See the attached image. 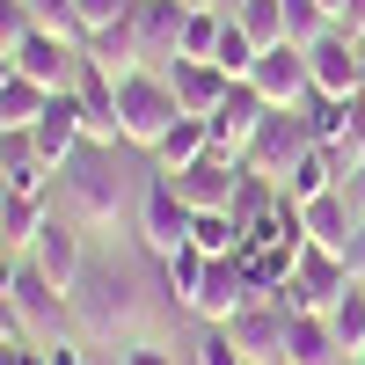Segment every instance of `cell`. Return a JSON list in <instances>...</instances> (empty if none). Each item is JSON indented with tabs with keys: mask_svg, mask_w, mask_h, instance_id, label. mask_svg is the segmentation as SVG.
I'll use <instances>...</instances> for the list:
<instances>
[{
	"mask_svg": "<svg viewBox=\"0 0 365 365\" xmlns=\"http://www.w3.org/2000/svg\"><path fill=\"white\" fill-rule=\"evenodd\" d=\"M81 241H88V234L66 220V212H51V220H44V234L29 241V263H37L58 292H73V285H81V270H88V249H81Z\"/></svg>",
	"mask_w": 365,
	"mask_h": 365,
	"instance_id": "cell-11",
	"label": "cell"
},
{
	"mask_svg": "<svg viewBox=\"0 0 365 365\" xmlns=\"http://www.w3.org/2000/svg\"><path fill=\"white\" fill-rule=\"evenodd\" d=\"M139 51H146V66H175L182 58V22H190V0H139Z\"/></svg>",
	"mask_w": 365,
	"mask_h": 365,
	"instance_id": "cell-14",
	"label": "cell"
},
{
	"mask_svg": "<svg viewBox=\"0 0 365 365\" xmlns=\"http://www.w3.org/2000/svg\"><path fill=\"white\" fill-rule=\"evenodd\" d=\"M285 365H344V344H336V329H329L322 307L285 322Z\"/></svg>",
	"mask_w": 365,
	"mask_h": 365,
	"instance_id": "cell-18",
	"label": "cell"
},
{
	"mask_svg": "<svg viewBox=\"0 0 365 365\" xmlns=\"http://www.w3.org/2000/svg\"><path fill=\"white\" fill-rule=\"evenodd\" d=\"M0 365H44V344H29V336H0Z\"/></svg>",
	"mask_w": 365,
	"mask_h": 365,
	"instance_id": "cell-35",
	"label": "cell"
},
{
	"mask_svg": "<svg viewBox=\"0 0 365 365\" xmlns=\"http://www.w3.org/2000/svg\"><path fill=\"white\" fill-rule=\"evenodd\" d=\"M190 241H197L205 256H241V220H234V212H197Z\"/></svg>",
	"mask_w": 365,
	"mask_h": 365,
	"instance_id": "cell-28",
	"label": "cell"
},
{
	"mask_svg": "<svg viewBox=\"0 0 365 365\" xmlns=\"http://www.w3.org/2000/svg\"><path fill=\"white\" fill-rule=\"evenodd\" d=\"M190 8H220V15H234V0H190Z\"/></svg>",
	"mask_w": 365,
	"mask_h": 365,
	"instance_id": "cell-42",
	"label": "cell"
},
{
	"mask_svg": "<svg viewBox=\"0 0 365 365\" xmlns=\"http://www.w3.org/2000/svg\"><path fill=\"white\" fill-rule=\"evenodd\" d=\"M168 88H175V110H182V117H212V110L227 103L234 81L212 66V58H175V66H168Z\"/></svg>",
	"mask_w": 365,
	"mask_h": 365,
	"instance_id": "cell-15",
	"label": "cell"
},
{
	"mask_svg": "<svg viewBox=\"0 0 365 365\" xmlns=\"http://www.w3.org/2000/svg\"><path fill=\"white\" fill-rule=\"evenodd\" d=\"M351 365H365V351H358V358H351Z\"/></svg>",
	"mask_w": 365,
	"mask_h": 365,
	"instance_id": "cell-46",
	"label": "cell"
},
{
	"mask_svg": "<svg viewBox=\"0 0 365 365\" xmlns=\"http://www.w3.org/2000/svg\"><path fill=\"white\" fill-rule=\"evenodd\" d=\"M190 227H197V212L182 205V190H175L168 175H154L146 197H139V241L154 256H175V249H190Z\"/></svg>",
	"mask_w": 365,
	"mask_h": 365,
	"instance_id": "cell-5",
	"label": "cell"
},
{
	"mask_svg": "<svg viewBox=\"0 0 365 365\" xmlns=\"http://www.w3.org/2000/svg\"><path fill=\"white\" fill-rule=\"evenodd\" d=\"M241 307H256V292H249V278H241V256H212V270H205V285H197V299L182 314H197L205 329H227Z\"/></svg>",
	"mask_w": 365,
	"mask_h": 365,
	"instance_id": "cell-10",
	"label": "cell"
},
{
	"mask_svg": "<svg viewBox=\"0 0 365 365\" xmlns=\"http://www.w3.org/2000/svg\"><path fill=\"white\" fill-rule=\"evenodd\" d=\"M205 146H212V125H205V117H175V125L161 132V146H154V168H161V175H182L190 161H205Z\"/></svg>",
	"mask_w": 365,
	"mask_h": 365,
	"instance_id": "cell-21",
	"label": "cell"
},
{
	"mask_svg": "<svg viewBox=\"0 0 365 365\" xmlns=\"http://www.w3.org/2000/svg\"><path fill=\"white\" fill-rule=\"evenodd\" d=\"M15 81V51H0V88H8Z\"/></svg>",
	"mask_w": 365,
	"mask_h": 365,
	"instance_id": "cell-41",
	"label": "cell"
},
{
	"mask_svg": "<svg viewBox=\"0 0 365 365\" xmlns=\"http://www.w3.org/2000/svg\"><path fill=\"white\" fill-rule=\"evenodd\" d=\"M66 314L88 344H117V336H132L139 329V278H132V263H117V256H88L81 270V285L66 292Z\"/></svg>",
	"mask_w": 365,
	"mask_h": 365,
	"instance_id": "cell-2",
	"label": "cell"
},
{
	"mask_svg": "<svg viewBox=\"0 0 365 365\" xmlns=\"http://www.w3.org/2000/svg\"><path fill=\"white\" fill-rule=\"evenodd\" d=\"M0 249H8V227H0Z\"/></svg>",
	"mask_w": 365,
	"mask_h": 365,
	"instance_id": "cell-45",
	"label": "cell"
},
{
	"mask_svg": "<svg viewBox=\"0 0 365 365\" xmlns=\"http://www.w3.org/2000/svg\"><path fill=\"white\" fill-rule=\"evenodd\" d=\"M307 146H322V139H314L307 103H299V110H270L263 125H256V139L241 146V161H249V175H263V182H285V175L299 168V154H307Z\"/></svg>",
	"mask_w": 365,
	"mask_h": 365,
	"instance_id": "cell-3",
	"label": "cell"
},
{
	"mask_svg": "<svg viewBox=\"0 0 365 365\" xmlns=\"http://www.w3.org/2000/svg\"><path fill=\"white\" fill-rule=\"evenodd\" d=\"M51 197H22V190H0V227H8V249L15 256H29V241L44 234V220H51Z\"/></svg>",
	"mask_w": 365,
	"mask_h": 365,
	"instance_id": "cell-22",
	"label": "cell"
},
{
	"mask_svg": "<svg viewBox=\"0 0 365 365\" xmlns=\"http://www.w3.org/2000/svg\"><path fill=\"white\" fill-rule=\"evenodd\" d=\"M175 88H168V73H132V81H117V125H125V146H146L154 154L161 146V132L175 125Z\"/></svg>",
	"mask_w": 365,
	"mask_h": 365,
	"instance_id": "cell-4",
	"label": "cell"
},
{
	"mask_svg": "<svg viewBox=\"0 0 365 365\" xmlns=\"http://www.w3.org/2000/svg\"><path fill=\"white\" fill-rule=\"evenodd\" d=\"M73 96H81V132L96 146H125V125H117V81L81 51V73H73Z\"/></svg>",
	"mask_w": 365,
	"mask_h": 365,
	"instance_id": "cell-12",
	"label": "cell"
},
{
	"mask_svg": "<svg viewBox=\"0 0 365 365\" xmlns=\"http://www.w3.org/2000/svg\"><path fill=\"white\" fill-rule=\"evenodd\" d=\"M299 220H307V241H322V249H336V256H351V234H358V212H351V197H344V190H329V197H314V205H299Z\"/></svg>",
	"mask_w": 365,
	"mask_h": 365,
	"instance_id": "cell-19",
	"label": "cell"
},
{
	"mask_svg": "<svg viewBox=\"0 0 365 365\" xmlns=\"http://www.w3.org/2000/svg\"><path fill=\"white\" fill-rule=\"evenodd\" d=\"M44 103H51L44 88L15 73L8 88H0V132H29V125H37V117H44Z\"/></svg>",
	"mask_w": 365,
	"mask_h": 365,
	"instance_id": "cell-25",
	"label": "cell"
},
{
	"mask_svg": "<svg viewBox=\"0 0 365 365\" xmlns=\"http://www.w3.org/2000/svg\"><path fill=\"white\" fill-rule=\"evenodd\" d=\"M29 29H37V22H29V0H0V51H15Z\"/></svg>",
	"mask_w": 365,
	"mask_h": 365,
	"instance_id": "cell-33",
	"label": "cell"
},
{
	"mask_svg": "<svg viewBox=\"0 0 365 365\" xmlns=\"http://www.w3.org/2000/svg\"><path fill=\"white\" fill-rule=\"evenodd\" d=\"M205 270H212V256L197 249V241H190V249H175V256H161V285H168V299H175V307H190V299H197Z\"/></svg>",
	"mask_w": 365,
	"mask_h": 365,
	"instance_id": "cell-24",
	"label": "cell"
},
{
	"mask_svg": "<svg viewBox=\"0 0 365 365\" xmlns=\"http://www.w3.org/2000/svg\"><path fill=\"white\" fill-rule=\"evenodd\" d=\"M44 365H88V351H81L73 336H51V344H44Z\"/></svg>",
	"mask_w": 365,
	"mask_h": 365,
	"instance_id": "cell-38",
	"label": "cell"
},
{
	"mask_svg": "<svg viewBox=\"0 0 365 365\" xmlns=\"http://www.w3.org/2000/svg\"><path fill=\"white\" fill-rule=\"evenodd\" d=\"M336 182H344V161L329 154V146H307V154H299V168L278 182V190H285L292 205H314V197H329V190H336Z\"/></svg>",
	"mask_w": 365,
	"mask_h": 365,
	"instance_id": "cell-20",
	"label": "cell"
},
{
	"mask_svg": "<svg viewBox=\"0 0 365 365\" xmlns=\"http://www.w3.org/2000/svg\"><path fill=\"white\" fill-rule=\"evenodd\" d=\"M285 307H270V299H256V307H241L234 322H227V336H234V351L249 358V365H285Z\"/></svg>",
	"mask_w": 365,
	"mask_h": 365,
	"instance_id": "cell-13",
	"label": "cell"
},
{
	"mask_svg": "<svg viewBox=\"0 0 365 365\" xmlns=\"http://www.w3.org/2000/svg\"><path fill=\"white\" fill-rule=\"evenodd\" d=\"M322 8H329V22H336V15H344V0H322Z\"/></svg>",
	"mask_w": 365,
	"mask_h": 365,
	"instance_id": "cell-43",
	"label": "cell"
},
{
	"mask_svg": "<svg viewBox=\"0 0 365 365\" xmlns=\"http://www.w3.org/2000/svg\"><path fill=\"white\" fill-rule=\"evenodd\" d=\"M322 314H329V329H336V344H344V358H358V351H365V285L351 278V285H344L336 299H329Z\"/></svg>",
	"mask_w": 365,
	"mask_h": 365,
	"instance_id": "cell-23",
	"label": "cell"
},
{
	"mask_svg": "<svg viewBox=\"0 0 365 365\" xmlns=\"http://www.w3.org/2000/svg\"><path fill=\"white\" fill-rule=\"evenodd\" d=\"M322 29H336L322 0H285V44H314Z\"/></svg>",
	"mask_w": 365,
	"mask_h": 365,
	"instance_id": "cell-30",
	"label": "cell"
},
{
	"mask_svg": "<svg viewBox=\"0 0 365 365\" xmlns=\"http://www.w3.org/2000/svg\"><path fill=\"white\" fill-rule=\"evenodd\" d=\"M58 212H66L81 234H117V227H125L132 190H125V168H117V146L88 139L81 154L58 168Z\"/></svg>",
	"mask_w": 365,
	"mask_h": 365,
	"instance_id": "cell-1",
	"label": "cell"
},
{
	"mask_svg": "<svg viewBox=\"0 0 365 365\" xmlns=\"http://www.w3.org/2000/svg\"><path fill=\"white\" fill-rule=\"evenodd\" d=\"M197 365H249V358L234 351V336H227V329H212V336L197 344Z\"/></svg>",
	"mask_w": 365,
	"mask_h": 365,
	"instance_id": "cell-34",
	"label": "cell"
},
{
	"mask_svg": "<svg viewBox=\"0 0 365 365\" xmlns=\"http://www.w3.org/2000/svg\"><path fill=\"white\" fill-rule=\"evenodd\" d=\"M8 299H15V314H22V329H29V344H51V336H58V322H73V314H66V292H58L44 270L29 263V256L15 263Z\"/></svg>",
	"mask_w": 365,
	"mask_h": 365,
	"instance_id": "cell-8",
	"label": "cell"
},
{
	"mask_svg": "<svg viewBox=\"0 0 365 365\" xmlns=\"http://www.w3.org/2000/svg\"><path fill=\"white\" fill-rule=\"evenodd\" d=\"M15 73L37 81L44 96H66L73 73H81V44L73 37H51V29H29V37L15 44Z\"/></svg>",
	"mask_w": 365,
	"mask_h": 365,
	"instance_id": "cell-7",
	"label": "cell"
},
{
	"mask_svg": "<svg viewBox=\"0 0 365 365\" xmlns=\"http://www.w3.org/2000/svg\"><path fill=\"white\" fill-rule=\"evenodd\" d=\"M336 190L351 197V212H358V220H365V154H358V161L344 168V182H336Z\"/></svg>",
	"mask_w": 365,
	"mask_h": 365,
	"instance_id": "cell-36",
	"label": "cell"
},
{
	"mask_svg": "<svg viewBox=\"0 0 365 365\" xmlns=\"http://www.w3.org/2000/svg\"><path fill=\"white\" fill-rule=\"evenodd\" d=\"M234 22L249 29L263 51H270V44H285V0H241V8H234Z\"/></svg>",
	"mask_w": 365,
	"mask_h": 365,
	"instance_id": "cell-27",
	"label": "cell"
},
{
	"mask_svg": "<svg viewBox=\"0 0 365 365\" xmlns=\"http://www.w3.org/2000/svg\"><path fill=\"white\" fill-rule=\"evenodd\" d=\"M132 15H139V8H132ZM132 15L117 22V29H96V37L81 44V51H88V58H96V66L110 73V81H132V73H146V51H139V22H132Z\"/></svg>",
	"mask_w": 365,
	"mask_h": 365,
	"instance_id": "cell-17",
	"label": "cell"
},
{
	"mask_svg": "<svg viewBox=\"0 0 365 365\" xmlns=\"http://www.w3.org/2000/svg\"><path fill=\"white\" fill-rule=\"evenodd\" d=\"M132 8H139V0H73V22H81V44L96 37V29H117V22H125Z\"/></svg>",
	"mask_w": 365,
	"mask_h": 365,
	"instance_id": "cell-31",
	"label": "cell"
},
{
	"mask_svg": "<svg viewBox=\"0 0 365 365\" xmlns=\"http://www.w3.org/2000/svg\"><path fill=\"white\" fill-rule=\"evenodd\" d=\"M256 58H263V44H256L249 29H241V22L227 15V29H220V51H212V66H220L227 81H249V73H256Z\"/></svg>",
	"mask_w": 365,
	"mask_h": 365,
	"instance_id": "cell-26",
	"label": "cell"
},
{
	"mask_svg": "<svg viewBox=\"0 0 365 365\" xmlns=\"http://www.w3.org/2000/svg\"><path fill=\"white\" fill-rule=\"evenodd\" d=\"M344 263H351V278L365 285V220H358V234H351V256H344Z\"/></svg>",
	"mask_w": 365,
	"mask_h": 365,
	"instance_id": "cell-40",
	"label": "cell"
},
{
	"mask_svg": "<svg viewBox=\"0 0 365 365\" xmlns=\"http://www.w3.org/2000/svg\"><path fill=\"white\" fill-rule=\"evenodd\" d=\"M220 29H227L220 8H190V22H182V58H212L220 51Z\"/></svg>",
	"mask_w": 365,
	"mask_h": 365,
	"instance_id": "cell-29",
	"label": "cell"
},
{
	"mask_svg": "<svg viewBox=\"0 0 365 365\" xmlns=\"http://www.w3.org/2000/svg\"><path fill=\"white\" fill-rule=\"evenodd\" d=\"M249 88H256V96H263L270 110H299V103H314V81H307V51H299V44H270V51L256 58Z\"/></svg>",
	"mask_w": 365,
	"mask_h": 365,
	"instance_id": "cell-9",
	"label": "cell"
},
{
	"mask_svg": "<svg viewBox=\"0 0 365 365\" xmlns=\"http://www.w3.org/2000/svg\"><path fill=\"white\" fill-rule=\"evenodd\" d=\"M344 37H365V0H344V15H336Z\"/></svg>",
	"mask_w": 365,
	"mask_h": 365,
	"instance_id": "cell-39",
	"label": "cell"
},
{
	"mask_svg": "<svg viewBox=\"0 0 365 365\" xmlns=\"http://www.w3.org/2000/svg\"><path fill=\"white\" fill-rule=\"evenodd\" d=\"M358 96H365V66H358Z\"/></svg>",
	"mask_w": 365,
	"mask_h": 365,
	"instance_id": "cell-44",
	"label": "cell"
},
{
	"mask_svg": "<svg viewBox=\"0 0 365 365\" xmlns=\"http://www.w3.org/2000/svg\"><path fill=\"white\" fill-rule=\"evenodd\" d=\"M29 22H37V29H51V37H73V44H81L73 0H29Z\"/></svg>",
	"mask_w": 365,
	"mask_h": 365,
	"instance_id": "cell-32",
	"label": "cell"
},
{
	"mask_svg": "<svg viewBox=\"0 0 365 365\" xmlns=\"http://www.w3.org/2000/svg\"><path fill=\"white\" fill-rule=\"evenodd\" d=\"M299 51H307V81H314V96H322V103L358 96V66H365L358 37H344V29H322V37H314V44H299Z\"/></svg>",
	"mask_w": 365,
	"mask_h": 365,
	"instance_id": "cell-6",
	"label": "cell"
},
{
	"mask_svg": "<svg viewBox=\"0 0 365 365\" xmlns=\"http://www.w3.org/2000/svg\"><path fill=\"white\" fill-rule=\"evenodd\" d=\"M263 117H270V103L256 96L249 81H234V88H227V103L205 117V125H212V146H234V154H241V146L256 139V125H263Z\"/></svg>",
	"mask_w": 365,
	"mask_h": 365,
	"instance_id": "cell-16",
	"label": "cell"
},
{
	"mask_svg": "<svg viewBox=\"0 0 365 365\" xmlns=\"http://www.w3.org/2000/svg\"><path fill=\"white\" fill-rule=\"evenodd\" d=\"M117 365H175V351H161V344H125V358H117Z\"/></svg>",
	"mask_w": 365,
	"mask_h": 365,
	"instance_id": "cell-37",
	"label": "cell"
}]
</instances>
